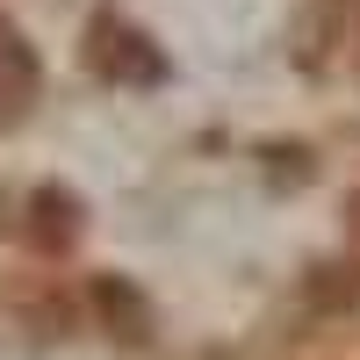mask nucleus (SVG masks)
I'll list each match as a JSON object with an SVG mask.
<instances>
[{
    "instance_id": "nucleus-1",
    "label": "nucleus",
    "mask_w": 360,
    "mask_h": 360,
    "mask_svg": "<svg viewBox=\"0 0 360 360\" xmlns=\"http://www.w3.org/2000/svg\"><path fill=\"white\" fill-rule=\"evenodd\" d=\"M29 94H37V58L22 51L15 29H0V108H22Z\"/></svg>"
}]
</instances>
